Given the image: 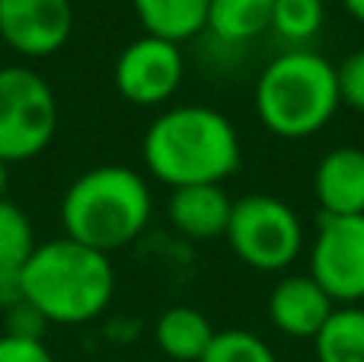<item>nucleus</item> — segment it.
Listing matches in <instances>:
<instances>
[{"mask_svg": "<svg viewBox=\"0 0 364 362\" xmlns=\"http://www.w3.org/2000/svg\"><path fill=\"white\" fill-rule=\"evenodd\" d=\"M4 333L10 337H23V340H42V333L48 331V321L29 305V301H19L16 308L4 311Z\"/></svg>", "mask_w": 364, "mask_h": 362, "instance_id": "obj_21", "label": "nucleus"}, {"mask_svg": "<svg viewBox=\"0 0 364 362\" xmlns=\"http://www.w3.org/2000/svg\"><path fill=\"white\" fill-rule=\"evenodd\" d=\"M6 177H10V167L0 160V199H6Z\"/></svg>", "mask_w": 364, "mask_h": 362, "instance_id": "obj_25", "label": "nucleus"}, {"mask_svg": "<svg viewBox=\"0 0 364 362\" xmlns=\"http://www.w3.org/2000/svg\"><path fill=\"white\" fill-rule=\"evenodd\" d=\"M186 77L182 45L157 36H141L119 51L112 68V83L122 100L141 109H157L170 103Z\"/></svg>", "mask_w": 364, "mask_h": 362, "instance_id": "obj_8", "label": "nucleus"}, {"mask_svg": "<svg viewBox=\"0 0 364 362\" xmlns=\"http://www.w3.org/2000/svg\"><path fill=\"white\" fill-rule=\"evenodd\" d=\"M336 81H339L342 106L364 115V45L348 51L342 64H336Z\"/></svg>", "mask_w": 364, "mask_h": 362, "instance_id": "obj_20", "label": "nucleus"}, {"mask_svg": "<svg viewBox=\"0 0 364 362\" xmlns=\"http://www.w3.org/2000/svg\"><path fill=\"white\" fill-rule=\"evenodd\" d=\"M58 135V96L29 64L0 68V160L26 164L51 148Z\"/></svg>", "mask_w": 364, "mask_h": 362, "instance_id": "obj_6", "label": "nucleus"}, {"mask_svg": "<svg viewBox=\"0 0 364 362\" xmlns=\"http://www.w3.org/2000/svg\"><path fill=\"white\" fill-rule=\"evenodd\" d=\"M314 196L323 215H364V148L339 145L314 170Z\"/></svg>", "mask_w": 364, "mask_h": 362, "instance_id": "obj_12", "label": "nucleus"}, {"mask_svg": "<svg viewBox=\"0 0 364 362\" xmlns=\"http://www.w3.org/2000/svg\"><path fill=\"white\" fill-rule=\"evenodd\" d=\"M310 276L336 305L364 301V215H320L310 244Z\"/></svg>", "mask_w": 364, "mask_h": 362, "instance_id": "obj_7", "label": "nucleus"}, {"mask_svg": "<svg viewBox=\"0 0 364 362\" xmlns=\"http://www.w3.org/2000/svg\"><path fill=\"white\" fill-rule=\"evenodd\" d=\"M23 295L48 324L80 327L96 321L115 295L112 257L93 247L51 237L36 244L32 257L23 263Z\"/></svg>", "mask_w": 364, "mask_h": 362, "instance_id": "obj_3", "label": "nucleus"}, {"mask_svg": "<svg viewBox=\"0 0 364 362\" xmlns=\"http://www.w3.org/2000/svg\"><path fill=\"white\" fill-rule=\"evenodd\" d=\"M141 157L147 173L170 190L198 183L224 186L243 164V141L220 109L182 103L164 109L147 125Z\"/></svg>", "mask_w": 364, "mask_h": 362, "instance_id": "obj_1", "label": "nucleus"}, {"mask_svg": "<svg viewBox=\"0 0 364 362\" xmlns=\"http://www.w3.org/2000/svg\"><path fill=\"white\" fill-rule=\"evenodd\" d=\"M233 199L220 183H198L170 190L166 218L186 241H218L227 234Z\"/></svg>", "mask_w": 364, "mask_h": 362, "instance_id": "obj_11", "label": "nucleus"}, {"mask_svg": "<svg viewBox=\"0 0 364 362\" xmlns=\"http://www.w3.org/2000/svg\"><path fill=\"white\" fill-rule=\"evenodd\" d=\"M208 4L211 0H132L144 36H157L176 45L205 32Z\"/></svg>", "mask_w": 364, "mask_h": 362, "instance_id": "obj_14", "label": "nucleus"}, {"mask_svg": "<svg viewBox=\"0 0 364 362\" xmlns=\"http://www.w3.org/2000/svg\"><path fill=\"white\" fill-rule=\"evenodd\" d=\"M36 244V228L23 205L0 199V269H23Z\"/></svg>", "mask_w": 364, "mask_h": 362, "instance_id": "obj_18", "label": "nucleus"}, {"mask_svg": "<svg viewBox=\"0 0 364 362\" xmlns=\"http://www.w3.org/2000/svg\"><path fill=\"white\" fill-rule=\"evenodd\" d=\"M214 324L208 314L188 305H173L154 324V340H157L160 353L173 362H198L205 350L214 340Z\"/></svg>", "mask_w": 364, "mask_h": 362, "instance_id": "obj_13", "label": "nucleus"}, {"mask_svg": "<svg viewBox=\"0 0 364 362\" xmlns=\"http://www.w3.org/2000/svg\"><path fill=\"white\" fill-rule=\"evenodd\" d=\"M58 215L64 237L112 257L147 231L154 192L144 173L125 164H100L70 180Z\"/></svg>", "mask_w": 364, "mask_h": 362, "instance_id": "obj_2", "label": "nucleus"}, {"mask_svg": "<svg viewBox=\"0 0 364 362\" xmlns=\"http://www.w3.org/2000/svg\"><path fill=\"white\" fill-rule=\"evenodd\" d=\"M342 6H346V13L355 19V23L364 26V0H342Z\"/></svg>", "mask_w": 364, "mask_h": 362, "instance_id": "obj_24", "label": "nucleus"}, {"mask_svg": "<svg viewBox=\"0 0 364 362\" xmlns=\"http://www.w3.org/2000/svg\"><path fill=\"white\" fill-rule=\"evenodd\" d=\"M275 0H211L205 32L224 45H246L272 29Z\"/></svg>", "mask_w": 364, "mask_h": 362, "instance_id": "obj_15", "label": "nucleus"}, {"mask_svg": "<svg viewBox=\"0 0 364 362\" xmlns=\"http://www.w3.org/2000/svg\"><path fill=\"white\" fill-rule=\"evenodd\" d=\"M227 247L240 263L256 273H284L304 254V222L284 199L269 192H250L233 199Z\"/></svg>", "mask_w": 364, "mask_h": 362, "instance_id": "obj_5", "label": "nucleus"}, {"mask_svg": "<svg viewBox=\"0 0 364 362\" xmlns=\"http://www.w3.org/2000/svg\"><path fill=\"white\" fill-rule=\"evenodd\" d=\"M252 106L262 128L275 138H314L342 109L336 64L310 48L282 51L259 74Z\"/></svg>", "mask_w": 364, "mask_h": 362, "instance_id": "obj_4", "label": "nucleus"}, {"mask_svg": "<svg viewBox=\"0 0 364 362\" xmlns=\"http://www.w3.org/2000/svg\"><path fill=\"white\" fill-rule=\"evenodd\" d=\"M336 311V301L310 273H288L269 292V321L291 340H314Z\"/></svg>", "mask_w": 364, "mask_h": 362, "instance_id": "obj_10", "label": "nucleus"}, {"mask_svg": "<svg viewBox=\"0 0 364 362\" xmlns=\"http://www.w3.org/2000/svg\"><path fill=\"white\" fill-rule=\"evenodd\" d=\"M0 362H58L45 340H23L0 333Z\"/></svg>", "mask_w": 364, "mask_h": 362, "instance_id": "obj_22", "label": "nucleus"}, {"mask_svg": "<svg viewBox=\"0 0 364 362\" xmlns=\"http://www.w3.org/2000/svg\"><path fill=\"white\" fill-rule=\"evenodd\" d=\"M198 362H278L275 350L252 331H218Z\"/></svg>", "mask_w": 364, "mask_h": 362, "instance_id": "obj_19", "label": "nucleus"}, {"mask_svg": "<svg viewBox=\"0 0 364 362\" xmlns=\"http://www.w3.org/2000/svg\"><path fill=\"white\" fill-rule=\"evenodd\" d=\"M316 362H364V308L336 305L314 337Z\"/></svg>", "mask_w": 364, "mask_h": 362, "instance_id": "obj_16", "label": "nucleus"}, {"mask_svg": "<svg viewBox=\"0 0 364 362\" xmlns=\"http://www.w3.org/2000/svg\"><path fill=\"white\" fill-rule=\"evenodd\" d=\"M326 6L323 0H275L272 4V32L291 48H304L320 36Z\"/></svg>", "mask_w": 364, "mask_h": 362, "instance_id": "obj_17", "label": "nucleus"}, {"mask_svg": "<svg viewBox=\"0 0 364 362\" xmlns=\"http://www.w3.org/2000/svg\"><path fill=\"white\" fill-rule=\"evenodd\" d=\"M19 301H26L23 273H19V269H0V311H10Z\"/></svg>", "mask_w": 364, "mask_h": 362, "instance_id": "obj_23", "label": "nucleus"}, {"mask_svg": "<svg viewBox=\"0 0 364 362\" xmlns=\"http://www.w3.org/2000/svg\"><path fill=\"white\" fill-rule=\"evenodd\" d=\"M74 32L70 0H0V38L19 58H51Z\"/></svg>", "mask_w": 364, "mask_h": 362, "instance_id": "obj_9", "label": "nucleus"}]
</instances>
